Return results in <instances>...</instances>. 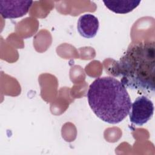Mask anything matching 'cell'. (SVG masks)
<instances>
[{
    "label": "cell",
    "instance_id": "6da1fadb",
    "mask_svg": "<svg viewBox=\"0 0 155 155\" xmlns=\"http://www.w3.org/2000/svg\"><path fill=\"white\" fill-rule=\"evenodd\" d=\"M155 45L154 41L130 45L111 68V74L120 78L128 88L154 92L155 88Z\"/></svg>",
    "mask_w": 155,
    "mask_h": 155
},
{
    "label": "cell",
    "instance_id": "7a4b0ae2",
    "mask_svg": "<svg viewBox=\"0 0 155 155\" xmlns=\"http://www.w3.org/2000/svg\"><path fill=\"white\" fill-rule=\"evenodd\" d=\"M87 96L96 116L110 124L122 122L131 110V100L126 87L113 77L95 79L90 84Z\"/></svg>",
    "mask_w": 155,
    "mask_h": 155
},
{
    "label": "cell",
    "instance_id": "3957f363",
    "mask_svg": "<svg viewBox=\"0 0 155 155\" xmlns=\"http://www.w3.org/2000/svg\"><path fill=\"white\" fill-rule=\"evenodd\" d=\"M131 108L129 113L130 120L137 126H142L153 116V103L145 96L137 97L131 104Z\"/></svg>",
    "mask_w": 155,
    "mask_h": 155
},
{
    "label": "cell",
    "instance_id": "277c9868",
    "mask_svg": "<svg viewBox=\"0 0 155 155\" xmlns=\"http://www.w3.org/2000/svg\"><path fill=\"white\" fill-rule=\"evenodd\" d=\"M31 1H0V13L4 19H15L25 15L32 5Z\"/></svg>",
    "mask_w": 155,
    "mask_h": 155
},
{
    "label": "cell",
    "instance_id": "5b68a950",
    "mask_svg": "<svg viewBox=\"0 0 155 155\" xmlns=\"http://www.w3.org/2000/svg\"><path fill=\"white\" fill-rule=\"evenodd\" d=\"M98 19L93 15L87 13L81 16L78 19L77 28L81 36L85 38H94L99 30Z\"/></svg>",
    "mask_w": 155,
    "mask_h": 155
},
{
    "label": "cell",
    "instance_id": "8992f818",
    "mask_svg": "<svg viewBox=\"0 0 155 155\" xmlns=\"http://www.w3.org/2000/svg\"><path fill=\"white\" fill-rule=\"evenodd\" d=\"M140 0L103 1L105 7L117 14H126L132 12L140 3Z\"/></svg>",
    "mask_w": 155,
    "mask_h": 155
}]
</instances>
